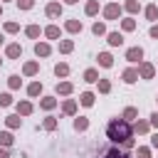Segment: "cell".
Listing matches in <instances>:
<instances>
[{
  "instance_id": "cell-1",
  "label": "cell",
  "mask_w": 158,
  "mask_h": 158,
  "mask_svg": "<svg viewBox=\"0 0 158 158\" xmlns=\"http://www.w3.org/2000/svg\"><path fill=\"white\" fill-rule=\"evenodd\" d=\"M106 133H109V138H111L114 143H123V141L131 138V126H128L126 118H114V121L106 126Z\"/></svg>"
},
{
  "instance_id": "cell-2",
  "label": "cell",
  "mask_w": 158,
  "mask_h": 158,
  "mask_svg": "<svg viewBox=\"0 0 158 158\" xmlns=\"http://www.w3.org/2000/svg\"><path fill=\"white\" fill-rule=\"evenodd\" d=\"M141 57H143V49H141V47H131V49L126 52V59H128V62H138Z\"/></svg>"
},
{
  "instance_id": "cell-3",
  "label": "cell",
  "mask_w": 158,
  "mask_h": 158,
  "mask_svg": "<svg viewBox=\"0 0 158 158\" xmlns=\"http://www.w3.org/2000/svg\"><path fill=\"white\" fill-rule=\"evenodd\" d=\"M104 158H128V153H121L118 148H109L104 151Z\"/></svg>"
},
{
  "instance_id": "cell-4",
  "label": "cell",
  "mask_w": 158,
  "mask_h": 158,
  "mask_svg": "<svg viewBox=\"0 0 158 158\" xmlns=\"http://www.w3.org/2000/svg\"><path fill=\"white\" fill-rule=\"evenodd\" d=\"M99 64H101V67H111V64H114L111 54H106V52H104V54H99Z\"/></svg>"
},
{
  "instance_id": "cell-5",
  "label": "cell",
  "mask_w": 158,
  "mask_h": 158,
  "mask_svg": "<svg viewBox=\"0 0 158 158\" xmlns=\"http://www.w3.org/2000/svg\"><path fill=\"white\" fill-rule=\"evenodd\" d=\"M109 42H111V44H114V47H118V44H121V42H123V37H121V35H118V32H111V35H109Z\"/></svg>"
},
{
  "instance_id": "cell-6",
  "label": "cell",
  "mask_w": 158,
  "mask_h": 158,
  "mask_svg": "<svg viewBox=\"0 0 158 158\" xmlns=\"http://www.w3.org/2000/svg\"><path fill=\"white\" fill-rule=\"evenodd\" d=\"M136 77H138V74H136L133 69H128V72H123V81H128V84H131V81H136Z\"/></svg>"
},
{
  "instance_id": "cell-7",
  "label": "cell",
  "mask_w": 158,
  "mask_h": 158,
  "mask_svg": "<svg viewBox=\"0 0 158 158\" xmlns=\"http://www.w3.org/2000/svg\"><path fill=\"white\" fill-rule=\"evenodd\" d=\"M81 104H84V106H91V104H94V94H89V91L81 94Z\"/></svg>"
},
{
  "instance_id": "cell-8",
  "label": "cell",
  "mask_w": 158,
  "mask_h": 158,
  "mask_svg": "<svg viewBox=\"0 0 158 158\" xmlns=\"http://www.w3.org/2000/svg\"><path fill=\"white\" fill-rule=\"evenodd\" d=\"M59 12H62V7H59V5H49V7H47V15H52V17H57Z\"/></svg>"
},
{
  "instance_id": "cell-9",
  "label": "cell",
  "mask_w": 158,
  "mask_h": 158,
  "mask_svg": "<svg viewBox=\"0 0 158 158\" xmlns=\"http://www.w3.org/2000/svg\"><path fill=\"white\" fill-rule=\"evenodd\" d=\"M0 143H2V146H10V143H12V136H10V133H0Z\"/></svg>"
},
{
  "instance_id": "cell-10",
  "label": "cell",
  "mask_w": 158,
  "mask_h": 158,
  "mask_svg": "<svg viewBox=\"0 0 158 158\" xmlns=\"http://www.w3.org/2000/svg\"><path fill=\"white\" fill-rule=\"evenodd\" d=\"M54 72H57V77H59V74L64 77V74H67L69 69H67V64H57V67H54Z\"/></svg>"
},
{
  "instance_id": "cell-11",
  "label": "cell",
  "mask_w": 158,
  "mask_h": 158,
  "mask_svg": "<svg viewBox=\"0 0 158 158\" xmlns=\"http://www.w3.org/2000/svg\"><path fill=\"white\" fill-rule=\"evenodd\" d=\"M35 52H37V54H47V52H49V47H47V44H37V47H35Z\"/></svg>"
},
{
  "instance_id": "cell-12",
  "label": "cell",
  "mask_w": 158,
  "mask_h": 158,
  "mask_svg": "<svg viewBox=\"0 0 158 158\" xmlns=\"http://www.w3.org/2000/svg\"><path fill=\"white\" fill-rule=\"evenodd\" d=\"M7 54H10V57H17V54H20V47H17V44L7 47Z\"/></svg>"
},
{
  "instance_id": "cell-13",
  "label": "cell",
  "mask_w": 158,
  "mask_h": 158,
  "mask_svg": "<svg viewBox=\"0 0 158 158\" xmlns=\"http://www.w3.org/2000/svg\"><path fill=\"white\" fill-rule=\"evenodd\" d=\"M116 12H118V7H116V5H109V7H106V15H109V17H114Z\"/></svg>"
},
{
  "instance_id": "cell-14",
  "label": "cell",
  "mask_w": 158,
  "mask_h": 158,
  "mask_svg": "<svg viewBox=\"0 0 158 158\" xmlns=\"http://www.w3.org/2000/svg\"><path fill=\"white\" fill-rule=\"evenodd\" d=\"M57 35H59V30H57V27H47V37H52V40H54Z\"/></svg>"
},
{
  "instance_id": "cell-15",
  "label": "cell",
  "mask_w": 158,
  "mask_h": 158,
  "mask_svg": "<svg viewBox=\"0 0 158 158\" xmlns=\"http://www.w3.org/2000/svg\"><path fill=\"white\" fill-rule=\"evenodd\" d=\"M84 77H86V81H96V72H94V69H89Z\"/></svg>"
},
{
  "instance_id": "cell-16",
  "label": "cell",
  "mask_w": 158,
  "mask_h": 158,
  "mask_svg": "<svg viewBox=\"0 0 158 158\" xmlns=\"http://www.w3.org/2000/svg\"><path fill=\"white\" fill-rule=\"evenodd\" d=\"M59 91H62V94H69V91H72V84H67V81L59 84Z\"/></svg>"
},
{
  "instance_id": "cell-17",
  "label": "cell",
  "mask_w": 158,
  "mask_h": 158,
  "mask_svg": "<svg viewBox=\"0 0 158 158\" xmlns=\"http://www.w3.org/2000/svg\"><path fill=\"white\" fill-rule=\"evenodd\" d=\"M17 5H20L22 10H27V7H32V0H17Z\"/></svg>"
},
{
  "instance_id": "cell-18",
  "label": "cell",
  "mask_w": 158,
  "mask_h": 158,
  "mask_svg": "<svg viewBox=\"0 0 158 158\" xmlns=\"http://www.w3.org/2000/svg\"><path fill=\"white\" fill-rule=\"evenodd\" d=\"M40 89H42L40 84H32V86H30V94H32V96H37V94H40Z\"/></svg>"
},
{
  "instance_id": "cell-19",
  "label": "cell",
  "mask_w": 158,
  "mask_h": 158,
  "mask_svg": "<svg viewBox=\"0 0 158 158\" xmlns=\"http://www.w3.org/2000/svg\"><path fill=\"white\" fill-rule=\"evenodd\" d=\"M17 109H20V111H22V114H30V111H32V106H30V104H20V106H17Z\"/></svg>"
},
{
  "instance_id": "cell-20",
  "label": "cell",
  "mask_w": 158,
  "mask_h": 158,
  "mask_svg": "<svg viewBox=\"0 0 158 158\" xmlns=\"http://www.w3.org/2000/svg\"><path fill=\"white\" fill-rule=\"evenodd\" d=\"M7 104H10V94H2L0 96V106H7Z\"/></svg>"
},
{
  "instance_id": "cell-21",
  "label": "cell",
  "mask_w": 158,
  "mask_h": 158,
  "mask_svg": "<svg viewBox=\"0 0 158 158\" xmlns=\"http://www.w3.org/2000/svg\"><path fill=\"white\" fill-rule=\"evenodd\" d=\"M86 12L94 15V12H96V2H89V5H86Z\"/></svg>"
},
{
  "instance_id": "cell-22",
  "label": "cell",
  "mask_w": 158,
  "mask_h": 158,
  "mask_svg": "<svg viewBox=\"0 0 158 158\" xmlns=\"http://www.w3.org/2000/svg\"><path fill=\"white\" fill-rule=\"evenodd\" d=\"M146 12H148V17H151V20H156V12H158V10H156V7H153V5H151V7H148V10H146Z\"/></svg>"
},
{
  "instance_id": "cell-23",
  "label": "cell",
  "mask_w": 158,
  "mask_h": 158,
  "mask_svg": "<svg viewBox=\"0 0 158 158\" xmlns=\"http://www.w3.org/2000/svg\"><path fill=\"white\" fill-rule=\"evenodd\" d=\"M67 27H69V30H72V32H77V30H81V25H79V22H69V25H67Z\"/></svg>"
},
{
  "instance_id": "cell-24",
  "label": "cell",
  "mask_w": 158,
  "mask_h": 158,
  "mask_svg": "<svg viewBox=\"0 0 158 158\" xmlns=\"http://www.w3.org/2000/svg\"><path fill=\"white\" fill-rule=\"evenodd\" d=\"M94 35H104V25L96 22V25H94Z\"/></svg>"
},
{
  "instance_id": "cell-25",
  "label": "cell",
  "mask_w": 158,
  "mask_h": 158,
  "mask_svg": "<svg viewBox=\"0 0 158 158\" xmlns=\"http://www.w3.org/2000/svg\"><path fill=\"white\" fill-rule=\"evenodd\" d=\"M27 35H30V37H37L40 30H37V27H27Z\"/></svg>"
},
{
  "instance_id": "cell-26",
  "label": "cell",
  "mask_w": 158,
  "mask_h": 158,
  "mask_svg": "<svg viewBox=\"0 0 158 158\" xmlns=\"http://www.w3.org/2000/svg\"><path fill=\"white\" fill-rule=\"evenodd\" d=\"M42 106H44V109H52V106H54V99H44Z\"/></svg>"
},
{
  "instance_id": "cell-27",
  "label": "cell",
  "mask_w": 158,
  "mask_h": 158,
  "mask_svg": "<svg viewBox=\"0 0 158 158\" xmlns=\"http://www.w3.org/2000/svg\"><path fill=\"white\" fill-rule=\"evenodd\" d=\"M74 126L81 131V128H86V121H84V118H77V123H74Z\"/></svg>"
},
{
  "instance_id": "cell-28",
  "label": "cell",
  "mask_w": 158,
  "mask_h": 158,
  "mask_svg": "<svg viewBox=\"0 0 158 158\" xmlns=\"http://www.w3.org/2000/svg\"><path fill=\"white\" fill-rule=\"evenodd\" d=\"M10 86H20V77H10Z\"/></svg>"
},
{
  "instance_id": "cell-29",
  "label": "cell",
  "mask_w": 158,
  "mask_h": 158,
  "mask_svg": "<svg viewBox=\"0 0 158 158\" xmlns=\"http://www.w3.org/2000/svg\"><path fill=\"white\" fill-rule=\"evenodd\" d=\"M7 123H10V126H17V123H20V118H17V116H10V118H7Z\"/></svg>"
},
{
  "instance_id": "cell-30",
  "label": "cell",
  "mask_w": 158,
  "mask_h": 158,
  "mask_svg": "<svg viewBox=\"0 0 158 158\" xmlns=\"http://www.w3.org/2000/svg\"><path fill=\"white\" fill-rule=\"evenodd\" d=\"M72 49V42H62V52H69Z\"/></svg>"
},
{
  "instance_id": "cell-31",
  "label": "cell",
  "mask_w": 158,
  "mask_h": 158,
  "mask_svg": "<svg viewBox=\"0 0 158 158\" xmlns=\"http://www.w3.org/2000/svg\"><path fill=\"white\" fill-rule=\"evenodd\" d=\"M151 123H153V126H158V114H153V116H151Z\"/></svg>"
},
{
  "instance_id": "cell-32",
  "label": "cell",
  "mask_w": 158,
  "mask_h": 158,
  "mask_svg": "<svg viewBox=\"0 0 158 158\" xmlns=\"http://www.w3.org/2000/svg\"><path fill=\"white\" fill-rule=\"evenodd\" d=\"M0 158H10V153L7 151H0Z\"/></svg>"
},
{
  "instance_id": "cell-33",
  "label": "cell",
  "mask_w": 158,
  "mask_h": 158,
  "mask_svg": "<svg viewBox=\"0 0 158 158\" xmlns=\"http://www.w3.org/2000/svg\"><path fill=\"white\" fill-rule=\"evenodd\" d=\"M151 35H153V37H158V27H153V30H151Z\"/></svg>"
},
{
  "instance_id": "cell-34",
  "label": "cell",
  "mask_w": 158,
  "mask_h": 158,
  "mask_svg": "<svg viewBox=\"0 0 158 158\" xmlns=\"http://www.w3.org/2000/svg\"><path fill=\"white\" fill-rule=\"evenodd\" d=\"M153 146H156V148H158V133H156V136H153Z\"/></svg>"
},
{
  "instance_id": "cell-35",
  "label": "cell",
  "mask_w": 158,
  "mask_h": 158,
  "mask_svg": "<svg viewBox=\"0 0 158 158\" xmlns=\"http://www.w3.org/2000/svg\"><path fill=\"white\" fill-rule=\"evenodd\" d=\"M67 2H77V0H67Z\"/></svg>"
},
{
  "instance_id": "cell-36",
  "label": "cell",
  "mask_w": 158,
  "mask_h": 158,
  "mask_svg": "<svg viewBox=\"0 0 158 158\" xmlns=\"http://www.w3.org/2000/svg\"><path fill=\"white\" fill-rule=\"evenodd\" d=\"M0 42H2V35H0Z\"/></svg>"
}]
</instances>
